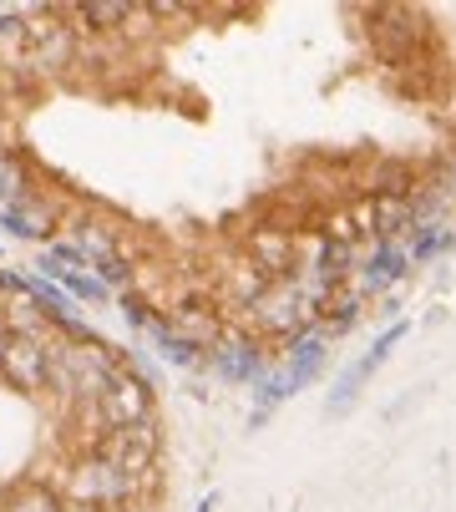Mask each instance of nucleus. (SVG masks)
<instances>
[{
    "instance_id": "obj_1",
    "label": "nucleus",
    "mask_w": 456,
    "mask_h": 512,
    "mask_svg": "<svg viewBox=\"0 0 456 512\" xmlns=\"http://www.w3.org/2000/svg\"><path fill=\"white\" fill-rule=\"evenodd\" d=\"M122 376V355L112 345H66L51 335V371H46V391L61 396L66 406L82 401H102L112 391V381Z\"/></svg>"
},
{
    "instance_id": "obj_2",
    "label": "nucleus",
    "mask_w": 456,
    "mask_h": 512,
    "mask_svg": "<svg viewBox=\"0 0 456 512\" xmlns=\"http://www.w3.org/2000/svg\"><path fill=\"white\" fill-rule=\"evenodd\" d=\"M61 492L66 507H102V512H117V507H142V492L132 477H122L107 457L97 452H82L61 467V477L51 482Z\"/></svg>"
},
{
    "instance_id": "obj_3",
    "label": "nucleus",
    "mask_w": 456,
    "mask_h": 512,
    "mask_svg": "<svg viewBox=\"0 0 456 512\" xmlns=\"http://www.w3.org/2000/svg\"><path fill=\"white\" fill-rule=\"evenodd\" d=\"M269 365H274V350L249 330V325H223V335L208 345L203 355V371H213V381L223 386H259L269 376Z\"/></svg>"
},
{
    "instance_id": "obj_4",
    "label": "nucleus",
    "mask_w": 456,
    "mask_h": 512,
    "mask_svg": "<svg viewBox=\"0 0 456 512\" xmlns=\"http://www.w3.org/2000/svg\"><path fill=\"white\" fill-rule=\"evenodd\" d=\"M320 320V310L310 305V295L299 289V279L289 274V279H274L269 289H264V300L249 310V330L264 340V345H284V340H294L299 330H310Z\"/></svg>"
},
{
    "instance_id": "obj_5",
    "label": "nucleus",
    "mask_w": 456,
    "mask_h": 512,
    "mask_svg": "<svg viewBox=\"0 0 456 512\" xmlns=\"http://www.w3.org/2000/svg\"><path fill=\"white\" fill-rule=\"evenodd\" d=\"M97 411H102V421H107L112 431L137 426V421H147V416H158V386L142 381L137 371H127V365H122V376H117L112 391L97 401Z\"/></svg>"
},
{
    "instance_id": "obj_6",
    "label": "nucleus",
    "mask_w": 456,
    "mask_h": 512,
    "mask_svg": "<svg viewBox=\"0 0 456 512\" xmlns=\"http://www.w3.org/2000/svg\"><path fill=\"white\" fill-rule=\"evenodd\" d=\"M46 371H51V335H46V340L11 335L6 365H0V381L16 386L21 396H46Z\"/></svg>"
},
{
    "instance_id": "obj_7",
    "label": "nucleus",
    "mask_w": 456,
    "mask_h": 512,
    "mask_svg": "<svg viewBox=\"0 0 456 512\" xmlns=\"http://www.w3.org/2000/svg\"><path fill=\"white\" fill-rule=\"evenodd\" d=\"M325 360H330V340H325L315 325H310V330H299L294 340H284V365H279V376H284L289 401H294L304 386H315V381H320Z\"/></svg>"
},
{
    "instance_id": "obj_8",
    "label": "nucleus",
    "mask_w": 456,
    "mask_h": 512,
    "mask_svg": "<svg viewBox=\"0 0 456 512\" xmlns=\"http://www.w3.org/2000/svg\"><path fill=\"white\" fill-rule=\"evenodd\" d=\"M406 274H411V264H406V249L401 244H370V254L355 259L350 284L360 289L365 300H380V295H391Z\"/></svg>"
},
{
    "instance_id": "obj_9",
    "label": "nucleus",
    "mask_w": 456,
    "mask_h": 512,
    "mask_svg": "<svg viewBox=\"0 0 456 512\" xmlns=\"http://www.w3.org/2000/svg\"><path fill=\"white\" fill-rule=\"evenodd\" d=\"M0 229L11 239H31V244H51L56 229H61V208L46 198V193H31L21 203H6L0 208Z\"/></svg>"
},
{
    "instance_id": "obj_10",
    "label": "nucleus",
    "mask_w": 456,
    "mask_h": 512,
    "mask_svg": "<svg viewBox=\"0 0 456 512\" xmlns=\"http://www.w3.org/2000/svg\"><path fill=\"white\" fill-rule=\"evenodd\" d=\"M274 284V274L269 269H259L249 254H234L228 259V269H218V300L228 305V310H254L259 300H264V289Z\"/></svg>"
},
{
    "instance_id": "obj_11",
    "label": "nucleus",
    "mask_w": 456,
    "mask_h": 512,
    "mask_svg": "<svg viewBox=\"0 0 456 512\" xmlns=\"http://www.w3.org/2000/svg\"><path fill=\"white\" fill-rule=\"evenodd\" d=\"M147 340H152V350H158V360L173 365V371H203V355H208V350H198L193 340H183V335L168 325V315H152Z\"/></svg>"
},
{
    "instance_id": "obj_12",
    "label": "nucleus",
    "mask_w": 456,
    "mask_h": 512,
    "mask_svg": "<svg viewBox=\"0 0 456 512\" xmlns=\"http://www.w3.org/2000/svg\"><path fill=\"white\" fill-rule=\"evenodd\" d=\"M163 315H168V325H173L183 340H193L198 350H208V345L223 335V325H228V320H218V315H213L208 305H198V300H178V305L163 310Z\"/></svg>"
},
{
    "instance_id": "obj_13",
    "label": "nucleus",
    "mask_w": 456,
    "mask_h": 512,
    "mask_svg": "<svg viewBox=\"0 0 456 512\" xmlns=\"http://www.w3.org/2000/svg\"><path fill=\"white\" fill-rule=\"evenodd\" d=\"M61 492L41 477H26L16 487H6V497H0V512H61Z\"/></svg>"
},
{
    "instance_id": "obj_14",
    "label": "nucleus",
    "mask_w": 456,
    "mask_h": 512,
    "mask_svg": "<svg viewBox=\"0 0 456 512\" xmlns=\"http://www.w3.org/2000/svg\"><path fill=\"white\" fill-rule=\"evenodd\" d=\"M31 193H36V163H31L21 148L0 153V208L21 203V198H31Z\"/></svg>"
},
{
    "instance_id": "obj_15",
    "label": "nucleus",
    "mask_w": 456,
    "mask_h": 512,
    "mask_svg": "<svg viewBox=\"0 0 456 512\" xmlns=\"http://www.w3.org/2000/svg\"><path fill=\"white\" fill-rule=\"evenodd\" d=\"M401 249H406V264H431V259L456 249V229L451 224H416Z\"/></svg>"
},
{
    "instance_id": "obj_16",
    "label": "nucleus",
    "mask_w": 456,
    "mask_h": 512,
    "mask_svg": "<svg viewBox=\"0 0 456 512\" xmlns=\"http://www.w3.org/2000/svg\"><path fill=\"white\" fill-rule=\"evenodd\" d=\"M289 401V391H284V376H279V365H269V376L254 386V406H249V431H264L269 421H274V411Z\"/></svg>"
},
{
    "instance_id": "obj_17",
    "label": "nucleus",
    "mask_w": 456,
    "mask_h": 512,
    "mask_svg": "<svg viewBox=\"0 0 456 512\" xmlns=\"http://www.w3.org/2000/svg\"><path fill=\"white\" fill-rule=\"evenodd\" d=\"M406 335H411V320H391L386 330H380V335L370 340V350H365V355L355 360V371H360V376L370 381V376L380 371V365H386V360H391V350H396V345H401Z\"/></svg>"
},
{
    "instance_id": "obj_18",
    "label": "nucleus",
    "mask_w": 456,
    "mask_h": 512,
    "mask_svg": "<svg viewBox=\"0 0 456 512\" xmlns=\"http://www.w3.org/2000/svg\"><path fill=\"white\" fill-rule=\"evenodd\" d=\"M117 310H122V320H127V330L132 335H147V325H152V315H163L158 305H147L137 289H127V295H117Z\"/></svg>"
},
{
    "instance_id": "obj_19",
    "label": "nucleus",
    "mask_w": 456,
    "mask_h": 512,
    "mask_svg": "<svg viewBox=\"0 0 456 512\" xmlns=\"http://www.w3.org/2000/svg\"><path fill=\"white\" fill-rule=\"evenodd\" d=\"M218 502H223V497H218V492H208V497H198V507H193V512H218Z\"/></svg>"
},
{
    "instance_id": "obj_20",
    "label": "nucleus",
    "mask_w": 456,
    "mask_h": 512,
    "mask_svg": "<svg viewBox=\"0 0 456 512\" xmlns=\"http://www.w3.org/2000/svg\"><path fill=\"white\" fill-rule=\"evenodd\" d=\"M61 512H102V507H61ZM117 512H137V507H117Z\"/></svg>"
},
{
    "instance_id": "obj_21",
    "label": "nucleus",
    "mask_w": 456,
    "mask_h": 512,
    "mask_svg": "<svg viewBox=\"0 0 456 512\" xmlns=\"http://www.w3.org/2000/svg\"><path fill=\"white\" fill-rule=\"evenodd\" d=\"M6 345H11V335H0V365H6Z\"/></svg>"
},
{
    "instance_id": "obj_22",
    "label": "nucleus",
    "mask_w": 456,
    "mask_h": 512,
    "mask_svg": "<svg viewBox=\"0 0 456 512\" xmlns=\"http://www.w3.org/2000/svg\"><path fill=\"white\" fill-rule=\"evenodd\" d=\"M0 497H6V487H0Z\"/></svg>"
}]
</instances>
